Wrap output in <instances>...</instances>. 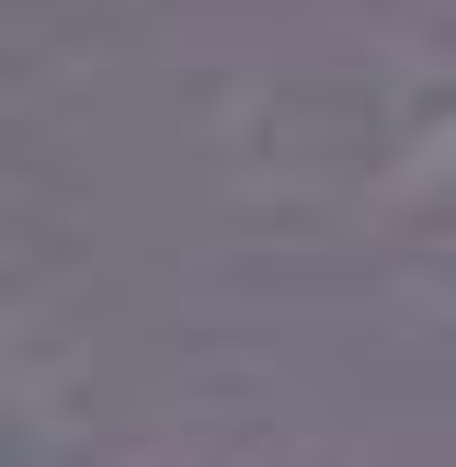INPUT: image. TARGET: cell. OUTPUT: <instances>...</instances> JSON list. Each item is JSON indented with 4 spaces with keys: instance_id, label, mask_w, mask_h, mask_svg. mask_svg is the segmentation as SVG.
I'll list each match as a JSON object with an SVG mask.
<instances>
[{
    "instance_id": "1",
    "label": "cell",
    "mask_w": 456,
    "mask_h": 467,
    "mask_svg": "<svg viewBox=\"0 0 456 467\" xmlns=\"http://www.w3.org/2000/svg\"><path fill=\"white\" fill-rule=\"evenodd\" d=\"M422 274L456 296V182H445V194H422Z\"/></svg>"
}]
</instances>
